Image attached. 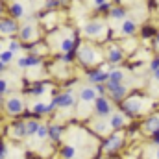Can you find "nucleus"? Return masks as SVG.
Instances as JSON below:
<instances>
[{
    "instance_id": "31",
    "label": "nucleus",
    "mask_w": 159,
    "mask_h": 159,
    "mask_svg": "<svg viewBox=\"0 0 159 159\" xmlns=\"http://www.w3.org/2000/svg\"><path fill=\"white\" fill-rule=\"evenodd\" d=\"M7 50L9 52H13V54H19L20 50H22V43L20 41H9V44H7Z\"/></svg>"
},
{
    "instance_id": "21",
    "label": "nucleus",
    "mask_w": 159,
    "mask_h": 159,
    "mask_svg": "<svg viewBox=\"0 0 159 159\" xmlns=\"http://www.w3.org/2000/svg\"><path fill=\"white\" fill-rule=\"evenodd\" d=\"M76 46H78V39L76 37H72V35H69V37H63V39L59 41V50L65 54V52H74L76 50Z\"/></svg>"
},
{
    "instance_id": "24",
    "label": "nucleus",
    "mask_w": 159,
    "mask_h": 159,
    "mask_svg": "<svg viewBox=\"0 0 159 159\" xmlns=\"http://www.w3.org/2000/svg\"><path fill=\"white\" fill-rule=\"evenodd\" d=\"M39 126H41V120L39 119H28V120H26V139L35 137V133H37Z\"/></svg>"
},
{
    "instance_id": "44",
    "label": "nucleus",
    "mask_w": 159,
    "mask_h": 159,
    "mask_svg": "<svg viewBox=\"0 0 159 159\" xmlns=\"http://www.w3.org/2000/svg\"><path fill=\"white\" fill-rule=\"evenodd\" d=\"M4 102H6V98H4V96H0V107H4Z\"/></svg>"
},
{
    "instance_id": "42",
    "label": "nucleus",
    "mask_w": 159,
    "mask_h": 159,
    "mask_svg": "<svg viewBox=\"0 0 159 159\" xmlns=\"http://www.w3.org/2000/svg\"><path fill=\"white\" fill-rule=\"evenodd\" d=\"M4 9H6V7H4V2L0 0V19H2V15H4Z\"/></svg>"
},
{
    "instance_id": "25",
    "label": "nucleus",
    "mask_w": 159,
    "mask_h": 159,
    "mask_svg": "<svg viewBox=\"0 0 159 159\" xmlns=\"http://www.w3.org/2000/svg\"><path fill=\"white\" fill-rule=\"evenodd\" d=\"M113 20H126V15H128V11H126V7H122V6H117V7H111V11L107 13Z\"/></svg>"
},
{
    "instance_id": "29",
    "label": "nucleus",
    "mask_w": 159,
    "mask_h": 159,
    "mask_svg": "<svg viewBox=\"0 0 159 159\" xmlns=\"http://www.w3.org/2000/svg\"><path fill=\"white\" fill-rule=\"evenodd\" d=\"M35 137L39 139V141H46L48 139V124H43L41 122L39 129H37V133H35Z\"/></svg>"
},
{
    "instance_id": "39",
    "label": "nucleus",
    "mask_w": 159,
    "mask_h": 159,
    "mask_svg": "<svg viewBox=\"0 0 159 159\" xmlns=\"http://www.w3.org/2000/svg\"><path fill=\"white\" fill-rule=\"evenodd\" d=\"M150 137H152V143H154L156 146H159V129H157V131H154Z\"/></svg>"
},
{
    "instance_id": "13",
    "label": "nucleus",
    "mask_w": 159,
    "mask_h": 159,
    "mask_svg": "<svg viewBox=\"0 0 159 159\" xmlns=\"http://www.w3.org/2000/svg\"><path fill=\"white\" fill-rule=\"evenodd\" d=\"M63 135H65V126H63L61 122H50V124H48V141H50L52 144L61 143Z\"/></svg>"
},
{
    "instance_id": "38",
    "label": "nucleus",
    "mask_w": 159,
    "mask_h": 159,
    "mask_svg": "<svg viewBox=\"0 0 159 159\" xmlns=\"http://www.w3.org/2000/svg\"><path fill=\"white\" fill-rule=\"evenodd\" d=\"M150 70H152V72L159 70V56H157V57H154V59L150 61Z\"/></svg>"
},
{
    "instance_id": "50",
    "label": "nucleus",
    "mask_w": 159,
    "mask_h": 159,
    "mask_svg": "<svg viewBox=\"0 0 159 159\" xmlns=\"http://www.w3.org/2000/svg\"><path fill=\"white\" fill-rule=\"evenodd\" d=\"M0 74H2V72H0Z\"/></svg>"
},
{
    "instance_id": "22",
    "label": "nucleus",
    "mask_w": 159,
    "mask_h": 159,
    "mask_svg": "<svg viewBox=\"0 0 159 159\" xmlns=\"http://www.w3.org/2000/svg\"><path fill=\"white\" fill-rule=\"evenodd\" d=\"M120 34H122L124 37L135 35V34H137V22L131 20V19H126V20L122 22V26H120Z\"/></svg>"
},
{
    "instance_id": "43",
    "label": "nucleus",
    "mask_w": 159,
    "mask_h": 159,
    "mask_svg": "<svg viewBox=\"0 0 159 159\" xmlns=\"http://www.w3.org/2000/svg\"><path fill=\"white\" fill-rule=\"evenodd\" d=\"M152 76H154V80H156V81L159 83V70H156V72H152Z\"/></svg>"
},
{
    "instance_id": "41",
    "label": "nucleus",
    "mask_w": 159,
    "mask_h": 159,
    "mask_svg": "<svg viewBox=\"0 0 159 159\" xmlns=\"http://www.w3.org/2000/svg\"><path fill=\"white\" fill-rule=\"evenodd\" d=\"M6 70H7V65H6V63H2V61H0V72H6Z\"/></svg>"
},
{
    "instance_id": "2",
    "label": "nucleus",
    "mask_w": 159,
    "mask_h": 159,
    "mask_svg": "<svg viewBox=\"0 0 159 159\" xmlns=\"http://www.w3.org/2000/svg\"><path fill=\"white\" fill-rule=\"evenodd\" d=\"M124 146V135H122V131H111L107 137H104V141H102V152L104 154H109V156H113V154H117L120 148Z\"/></svg>"
},
{
    "instance_id": "33",
    "label": "nucleus",
    "mask_w": 159,
    "mask_h": 159,
    "mask_svg": "<svg viewBox=\"0 0 159 159\" xmlns=\"http://www.w3.org/2000/svg\"><path fill=\"white\" fill-rule=\"evenodd\" d=\"M59 6H61L59 0H44V7H46L48 11H56Z\"/></svg>"
},
{
    "instance_id": "51",
    "label": "nucleus",
    "mask_w": 159,
    "mask_h": 159,
    "mask_svg": "<svg viewBox=\"0 0 159 159\" xmlns=\"http://www.w3.org/2000/svg\"><path fill=\"white\" fill-rule=\"evenodd\" d=\"M0 141H2V139H0Z\"/></svg>"
},
{
    "instance_id": "8",
    "label": "nucleus",
    "mask_w": 159,
    "mask_h": 159,
    "mask_svg": "<svg viewBox=\"0 0 159 159\" xmlns=\"http://www.w3.org/2000/svg\"><path fill=\"white\" fill-rule=\"evenodd\" d=\"M6 131H7V137L13 139V141H22V139H26V120L24 119H15L7 128H6Z\"/></svg>"
},
{
    "instance_id": "46",
    "label": "nucleus",
    "mask_w": 159,
    "mask_h": 159,
    "mask_svg": "<svg viewBox=\"0 0 159 159\" xmlns=\"http://www.w3.org/2000/svg\"><path fill=\"white\" fill-rule=\"evenodd\" d=\"M59 2H61V4H67V2H70V0H59Z\"/></svg>"
},
{
    "instance_id": "26",
    "label": "nucleus",
    "mask_w": 159,
    "mask_h": 159,
    "mask_svg": "<svg viewBox=\"0 0 159 159\" xmlns=\"http://www.w3.org/2000/svg\"><path fill=\"white\" fill-rule=\"evenodd\" d=\"M124 78H126V72H124V70H120V69H111L107 81H111V83H124Z\"/></svg>"
},
{
    "instance_id": "7",
    "label": "nucleus",
    "mask_w": 159,
    "mask_h": 159,
    "mask_svg": "<svg viewBox=\"0 0 159 159\" xmlns=\"http://www.w3.org/2000/svg\"><path fill=\"white\" fill-rule=\"evenodd\" d=\"M106 87H107V98L111 102L122 104L128 98V87H126V83H111V81H107Z\"/></svg>"
},
{
    "instance_id": "10",
    "label": "nucleus",
    "mask_w": 159,
    "mask_h": 159,
    "mask_svg": "<svg viewBox=\"0 0 159 159\" xmlns=\"http://www.w3.org/2000/svg\"><path fill=\"white\" fill-rule=\"evenodd\" d=\"M17 37L20 43H34V41H37L39 37V32H37V26L35 24H24V26H20V30H19V34H17Z\"/></svg>"
},
{
    "instance_id": "23",
    "label": "nucleus",
    "mask_w": 159,
    "mask_h": 159,
    "mask_svg": "<svg viewBox=\"0 0 159 159\" xmlns=\"http://www.w3.org/2000/svg\"><path fill=\"white\" fill-rule=\"evenodd\" d=\"M76 154H78V150H76L74 144L65 143V144L59 146V157L61 159H76Z\"/></svg>"
},
{
    "instance_id": "12",
    "label": "nucleus",
    "mask_w": 159,
    "mask_h": 159,
    "mask_svg": "<svg viewBox=\"0 0 159 159\" xmlns=\"http://www.w3.org/2000/svg\"><path fill=\"white\" fill-rule=\"evenodd\" d=\"M41 65H43V57L35 56V54H26V56L17 59V67L19 69H37Z\"/></svg>"
},
{
    "instance_id": "17",
    "label": "nucleus",
    "mask_w": 159,
    "mask_h": 159,
    "mask_svg": "<svg viewBox=\"0 0 159 159\" xmlns=\"http://www.w3.org/2000/svg\"><path fill=\"white\" fill-rule=\"evenodd\" d=\"M7 11H9V17H11V19H15V20H19V19H24V17H26V7H24V4H22V2H19V0L11 2V4H9V7H7Z\"/></svg>"
},
{
    "instance_id": "28",
    "label": "nucleus",
    "mask_w": 159,
    "mask_h": 159,
    "mask_svg": "<svg viewBox=\"0 0 159 159\" xmlns=\"http://www.w3.org/2000/svg\"><path fill=\"white\" fill-rule=\"evenodd\" d=\"M46 91H48V87L43 85V83H39V85H35V87H32V89H26V94H32V96H43Z\"/></svg>"
},
{
    "instance_id": "18",
    "label": "nucleus",
    "mask_w": 159,
    "mask_h": 159,
    "mask_svg": "<svg viewBox=\"0 0 159 159\" xmlns=\"http://www.w3.org/2000/svg\"><path fill=\"white\" fill-rule=\"evenodd\" d=\"M91 129H93L96 135H102V137H107V135L111 133L109 120H107V119H96V122L91 126Z\"/></svg>"
},
{
    "instance_id": "11",
    "label": "nucleus",
    "mask_w": 159,
    "mask_h": 159,
    "mask_svg": "<svg viewBox=\"0 0 159 159\" xmlns=\"http://www.w3.org/2000/svg\"><path fill=\"white\" fill-rule=\"evenodd\" d=\"M19 30H20V26L15 19H11V17H2L0 19V34L2 35L11 37V35H17Z\"/></svg>"
},
{
    "instance_id": "37",
    "label": "nucleus",
    "mask_w": 159,
    "mask_h": 159,
    "mask_svg": "<svg viewBox=\"0 0 159 159\" xmlns=\"http://www.w3.org/2000/svg\"><path fill=\"white\" fill-rule=\"evenodd\" d=\"M96 11H100V13H102V11H104V13H109V11H111V4L106 2V4H102V6H98Z\"/></svg>"
},
{
    "instance_id": "45",
    "label": "nucleus",
    "mask_w": 159,
    "mask_h": 159,
    "mask_svg": "<svg viewBox=\"0 0 159 159\" xmlns=\"http://www.w3.org/2000/svg\"><path fill=\"white\" fill-rule=\"evenodd\" d=\"M156 43H157V44H159V32H157V34H156Z\"/></svg>"
},
{
    "instance_id": "30",
    "label": "nucleus",
    "mask_w": 159,
    "mask_h": 159,
    "mask_svg": "<svg viewBox=\"0 0 159 159\" xmlns=\"http://www.w3.org/2000/svg\"><path fill=\"white\" fill-rule=\"evenodd\" d=\"M13 59H15V54H13V52H9V50H4V52H0V61H2V63L9 65Z\"/></svg>"
},
{
    "instance_id": "47",
    "label": "nucleus",
    "mask_w": 159,
    "mask_h": 159,
    "mask_svg": "<svg viewBox=\"0 0 159 159\" xmlns=\"http://www.w3.org/2000/svg\"><path fill=\"white\" fill-rule=\"evenodd\" d=\"M156 157L159 159V146H157V152H156Z\"/></svg>"
},
{
    "instance_id": "15",
    "label": "nucleus",
    "mask_w": 159,
    "mask_h": 159,
    "mask_svg": "<svg viewBox=\"0 0 159 159\" xmlns=\"http://www.w3.org/2000/svg\"><path fill=\"white\" fill-rule=\"evenodd\" d=\"M107 78H109V70L106 69H94V70H89L87 72V81L91 85H98V83H107Z\"/></svg>"
},
{
    "instance_id": "32",
    "label": "nucleus",
    "mask_w": 159,
    "mask_h": 159,
    "mask_svg": "<svg viewBox=\"0 0 159 159\" xmlns=\"http://www.w3.org/2000/svg\"><path fill=\"white\" fill-rule=\"evenodd\" d=\"M9 81L6 78H0V96H6V94H9Z\"/></svg>"
},
{
    "instance_id": "6",
    "label": "nucleus",
    "mask_w": 159,
    "mask_h": 159,
    "mask_svg": "<svg viewBox=\"0 0 159 159\" xmlns=\"http://www.w3.org/2000/svg\"><path fill=\"white\" fill-rule=\"evenodd\" d=\"M52 104L56 106V109H74L76 107V94L70 91H61L52 98Z\"/></svg>"
},
{
    "instance_id": "4",
    "label": "nucleus",
    "mask_w": 159,
    "mask_h": 159,
    "mask_svg": "<svg viewBox=\"0 0 159 159\" xmlns=\"http://www.w3.org/2000/svg\"><path fill=\"white\" fill-rule=\"evenodd\" d=\"M143 98H139V96H129V98H126L122 104H120V109H122V113L128 117V119H133V117H137L139 113H143V109H144V106H143Z\"/></svg>"
},
{
    "instance_id": "5",
    "label": "nucleus",
    "mask_w": 159,
    "mask_h": 159,
    "mask_svg": "<svg viewBox=\"0 0 159 159\" xmlns=\"http://www.w3.org/2000/svg\"><path fill=\"white\" fill-rule=\"evenodd\" d=\"M93 111L96 119H109L113 115V102L107 96H98L93 104Z\"/></svg>"
},
{
    "instance_id": "14",
    "label": "nucleus",
    "mask_w": 159,
    "mask_h": 159,
    "mask_svg": "<svg viewBox=\"0 0 159 159\" xmlns=\"http://www.w3.org/2000/svg\"><path fill=\"white\" fill-rule=\"evenodd\" d=\"M98 98V93L94 89V85H83L78 93L80 104H94V100Z\"/></svg>"
},
{
    "instance_id": "9",
    "label": "nucleus",
    "mask_w": 159,
    "mask_h": 159,
    "mask_svg": "<svg viewBox=\"0 0 159 159\" xmlns=\"http://www.w3.org/2000/svg\"><path fill=\"white\" fill-rule=\"evenodd\" d=\"M81 32H83V35L89 37V39H100V37L104 35V32H106V24H104L102 20H89V22L83 24Z\"/></svg>"
},
{
    "instance_id": "19",
    "label": "nucleus",
    "mask_w": 159,
    "mask_h": 159,
    "mask_svg": "<svg viewBox=\"0 0 159 159\" xmlns=\"http://www.w3.org/2000/svg\"><path fill=\"white\" fill-rule=\"evenodd\" d=\"M128 117L124 115V113H113L111 117H109V128H111V131H120V129H124V126H126V122H128Z\"/></svg>"
},
{
    "instance_id": "3",
    "label": "nucleus",
    "mask_w": 159,
    "mask_h": 159,
    "mask_svg": "<svg viewBox=\"0 0 159 159\" xmlns=\"http://www.w3.org/2000/svg\"><path fill=\"white\" fill-rule=\"evenodd\" d=\"M4 111H6L7 117H15V119L22 117V113L26 111V102H24V98H20V96H9V98H6V102H4Z\"/></svg>"
},
{
    "instance_id": "1",
    "label": "nucleus",
    "mask_w": 159,
    "mask_h": 159,
    "mask_svg": "<svg viewBox=\"0 0 159 159\" xmlns=\"http://www.w3.org/2000/svg\"><path fill=\"white\" fill-rule=\"evenodd\" d=\"M76 59H78L83 67H94V65L100 63L102 56L91 44H80L78 52H76Z\"/></svg>"
},
{
    "instance_id": "40",
    "label": "nucleus",
    "mask_w": 159,
    "mask_h": 159,
    "mask_svg": "<svg viewBox=\"0 0 159 159\" xmlns=\"http://www.w3.org/2000/svg\"><path fill=\"white\" fill-rule=\"evenodd\" d=\"M106 2H109V0H93L94 7H98V6H102V4H106Z\"/></svg>"
},
{
    "instance_id": "20",
    "label": "nucleus",
    "mask_w": 159,
    "mask_h": 159,
    "mask_svg": "<svg viewBox=\"0 0 159 159\" xmlns=\"http://www.w3.org/2000/svg\"><path fill=\"white\" fill-rule=\"evenodd\" d=\"M157 129H159V115H150L143 122V133L144 135H152Z\"/></svg>"
},
{
    "instance_id": "34",
    "label": "nucleus",
    "mask_w": 159,
    "mask_h": 159,
    "mask_svg": "<svg viewBox=\"0 0 159 159\" xmlns=\"http://www.w3.org/2000/svg\"><path fill=\"white\" fill-rule=\"evenodd\" d=\"M157 32H156V28H152V26H144L143 28V37H154Z\"/></svg>"
},
{
    "instance_id": "16",
    "label": "nucleus",
    "mask_w": 159,
    "mask_h": 159,
    "mask_svg": "<svg viewBox=\"0 0 159 159\" xmlns=\"http://www.w3.org/2000/svg\"><path fill=\"white\" fill-rule=\"evenodd\" d=\"M106 57H107V63L109 65H119V63H122L124 61V50H122V46H117V44L109 46Z\"/></svg>"
},
{
    "instance_id": "27",
    "label": "nucleus",
    "mask_w": 159,
    "mask_h": 159,
    "mask_svg": "<svg viewBox=\"0 0 159 159\" xmlns=\"http://www.w3.org/2000/svg\"><path fill=\"white\" fill-rule=\"evenodd\" d=\"M57 61L63 63V65H72L76 61V52H65V54H59L57 56Z\"/></svg>"
},
{
    "instance_id": "35",
    "label": "nucleus",
    "mask_w": 159,
    "mask_h": 159,
    "mask_svg": "<svg viewBox=\"0 0 159 159\" xmlns=\"http://www.w3.org/2000/svg\"><path fill=\"white\" fill-rule=\"evenodd\" d=\"M94 89H96L98 96H107V87H106V83H98V85H94Z\"/></svg>"
},
{
    "instance_id": "36",
    "label": "nucleus",
    "mask_w": 159,
    "mask_h": 159,
    "mask_svg": "<svg viewBox=\"0 0 159 159\" xmlns=\"http://www.w3.org/2000/svg\"><path fill=\"white\" fill-rule=\"evenodd\" d=\"M7 152H9V148H7V144L4 143V141H0V157H7Z\"/></svg>"
},
{
    "instance_id": "49",
    "label": "nucleus",
    "mask_w": 159,
    "mask_h": 159,
    "mask_svg": "<svg viewBox=\"0 0 159 159\" xmlns=\"http://www.w3.org/2000/svg\"><path fill=\"white\" fill-rule=\"evenodd\" d=\"M0 159H4V157H0Z\"/></svg>"
},
{
    "instance_id": "48",
    "label": "nucleus",
    "mask_w": 159,
    "mask_h": 159,
    "mask_svg": "<svg viewBox=\"0 0 159 159\" xmlns=\"http://www.w3.org/2000/svg\"><path fill=\"white\" fill-rule=\"evenodd\" d=\"M94 159H104V157H94Z\"/></svg>"
}]
</instances>
